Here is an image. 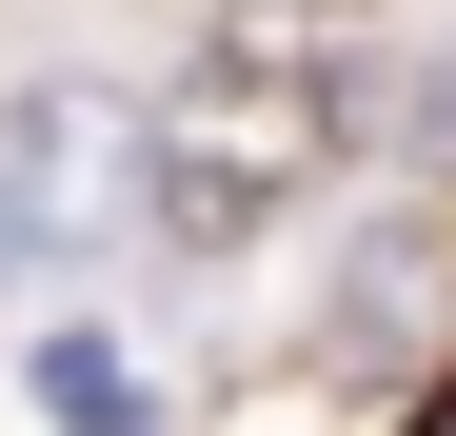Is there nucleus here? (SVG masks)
Listing matches in <instances>:
<instances>
[{
  "label": "nucleus",
  "mask_w": 456,
  "mask_h": 436,
  "mask_svg": "<svg viewBox=\"0 0 456 436\" xmlns=\"http://www.w3.org/2000/svg\"><path fill=\"white\" fill-rule=\"evenodd\" d=\"M357 119H377L357 60H318V40H218V60H179V80L139 100V218H159L179 258H239V238H278V218L357 159Z\"/></svg>",
  "instance_id": "nucleus-1"
},
{
  "label": "nucleus",
  "mask_w": 456,
  "mask_h": 436,
  "mask_svg": "<svg viewBox=\"0 0 456 436\" xmlns=\"http://www.w3.org/2000/svg\"><path fill=\"white\" fill-rule=\"evenodd\" d=\"M0 179L40 198V238H100V218L139 198V100H100V80H20V100H0Z\"/></svg>",
  "instance_id": "nucleus-2"
},
{
  "label": "nucleus",
  "mask_w": 456,
  "mask_h": 436,
  "mask_svg": "<svg viewBox=\"0 0 456 436\" xmlns=\"http://www.w3.org/2000/svg\"><path fill=\"white\" fill-rule=\"evenodd\" d=\"M40 436H159V377L119 337H40Z\"/></svg>",
  "instance_id": "nucleus-3"
},
{
  "label": "nucleus",
  "mask_w": 456,
  "mask_h": 436,
  "mask_svg": "<svg viewBox=\"0 0 456 436\" xmlns=\"http://www.w3.org/2000/svg\"><path fill=\"white\" fill-rule=\"evenodd\" d=\"M20 258H40V198H20V179H0V298H20Z\"/></svg>",
  "instance_id": "nucleus-4"
},
{
  "label": "nucleus",
  "mask_w": 456,
  "mask_h": 436,
  "mask_svg": "<svg viewBox=\"0 0 456 436\" xmlns=\"http://www.w3.org/2000/svg\"><path fill=\"white\" fill-rule=\"evenodd\" d=\"M417 139H456V40H436V80H417Z\"/></svg>",
  "instance_id": "nucleus-5"
}]
</instances>
